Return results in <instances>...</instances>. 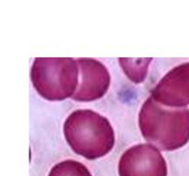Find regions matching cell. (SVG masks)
<instances>
[{
	"mask_svg": "<svg viewBox=\"0 0 189 176\" xmlns=\"http://www.w3.org/2000/svg\"><path fill=\"white\" fill-rule=\"evenodd\" d=\"M138 125L148 142L162 150H176L189 141V109L163 106L150 96L139 111Z\"/></svg>",
	"mask_w": 189,
	"mask_h": 176,
	"instance_id": "cell-1",
	"label": "cell"
},
{
	"mask_svg": "<svg viewBox=\"0 0 189 176\" xmlns=\"http://www.w3.org/2000/svg\"><path fill=\"white\" fill-rule=\"evenodd\" d=\"M64 135L71 150L88 160L105 156L115 145V131L109 120L92 110H77L67 116Z\"/></svg>",
	"mask_w": 189,
	"mask_h": 176,
	"instance_id": "cell-2",
	"label": "cell"
},
{
	"mask_svg": "<svg viewBox=\"0 0 189 176\" xmlns=\"http://www.w3.org/2000/svg\"><path fill=\"white\" fill-rule=\"evenodd\" d=\"M79 67L73 58H35L31 79L37 92L52 102L71 98L79 87Z\"/></svg>",
	"mask_w": 189,
	"mask_h": 176,
	"instance_id": "cell-3",
	"label": "cell"
},
{
	"mask_svg": "<svg viewBox=\"0 0 189 176\" xmlns=\"http://www.w3.org/2000/svg\"><path fill=\"white\" fill-rule=\"evenodd\" d=\"M119 176H167V163L157 147L137 144L125 150L118 163Z\"/></svg>",
	"mask_w": 189,
	"mask_h": 176,
	"instance_id": "cell-4",
	"label": "cell"
},
{
	"mask_svg": "<svg viewBox=\"0 0 189 176\" xmlns=\"http://www.w3.org/2000/svg\"><path fill=\"white\" fill-rule=\"evenodd\" d=\"M151 97L166 107L189 105V62L170 70L151 90Z\"/></svg>",
	"mask_w": 189,
	"mask_h": 176,
	"instance_id": "cell-5",
	"label": "cell"
},
{
	"mask_svg": "<svg viewBox=\"0 0 189 176\" xmlns=\"http://www.w3.org/2000/svg\"><path fill=\"white\" fill-rule=\"evenodd\" d=\"M80 81L71 99L77 102L99 100L107 92L111 83L110 73L100 61L92 58L77 59Z\"/></svg>",
	"mask_w": 189,
	"mask_h": 176,
	"instance_id": "cell-6",
	"label": "cell"
},
{
	"mask_svg": "<svg viewBox=\"0 0 189 176\" xmlns=\"http://www.w3.org/2000/svg\"><path fill=\"white\" fill-rule=\"evenodd\" d=\"M152 61L151 58H119L118 62L128 79L135 83H141L144 81L148 73L149 66Z\"/></svg>",
	"mask_w": 189,
	"mask_h": 176,
	"instance_id": "cell-7",
	"label": "cell"
},
{
	"mask_svg": "<svg viewBox=\"0 0 189 176\" xmlns=\"http://www.w3.org/2000/svg\"><path fill=\"white\" fill-rule=\"evenodd\" d=\"M48 176H92L89 169L77 160H67L55 164Z\"/></svg>",
	"mask_w": 189,
	"mask_h": 176,
	"instance_id": "cell-8",
	"label": "cell"
}]
</instances>
